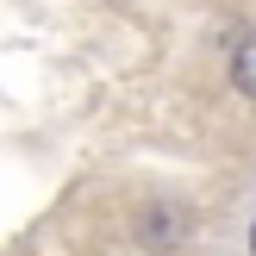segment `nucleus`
Listing matches in <instances>:
<instances>
[{
  "instance_id": "2",
  "label": "nucleus",
  "mask_w": 256,
  "mask_h": 256,
  "mask_svg": "<svg viewBox=\"0 0 256 256\" xmlns=\"http://www.w3.org/2000/svg\"><path fill=\"white\" fill-rule=\"evenodd\" d=\"M188 225H182V212H169V206H150L144 212V238H156V244H169V238H182Z\"/></svg>"
},
{
  "instance_id": "1",
  "label": "nucleus",
  "mask_w": 256,
  "mask_h": 256,
  "mask_svg": "<svg viewBox=\"0 0 256 256\" xmlns=\"http://www.w3.org/2000/svg\"><path fill=\"white\" fill-rule=\"evenodd\" d=\"M232 82H238V94L256 100V32L238 38V50H232Z\"/></svg>"
},
{
  "instance_id": "3",
  "label": "nucleus",
  "mask_w": 256,
  "mask_h": 256,
  "mask_svg": "<svg viewBox=\"0 0 256 256\" xmlns=\"http://www.w3.org/2000/svg\"><path fill=\"white\" fill-rule=\"evenodd\" d=\"M250 256H256V232H250Z\"/></svg>"
}]
</instances>
